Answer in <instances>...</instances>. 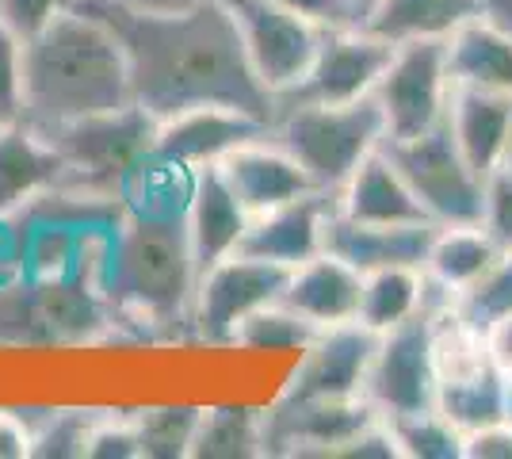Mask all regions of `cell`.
Here are the masks:
<instances>
[{"label":"cell","instance_id":"9a60e30c","mask_svg":"<svg viewBox=\"0 0 512 459\" xmlns=\"http://www.w3.org/2000/svg\"><path fill=\"white\" fill-rule=\"evenodd\" d=\"M333 207H337V196L306 192V196L291 199L283 207L253 215L237 253L283 264V268H299L302 261L318 257L325 249V222L333 215Z\"/></svg>","mask_w":512,"mask_h":459},{"label":"cell","instance_id":"f1b7e54d","mask_svg":"<svg viewBox=\"0 0 512 459\" xmlns=\"http://www.w3.org/2000/svg\"><path fill=\"white\" fill-rule=\"evenodd\" d=\"M199 417V406H150L130 421L138 429V448L146 459H184L192 456Z\"/></svg>","mask_w":512,"mask_h":459},{"label":"cell","instance_id":"1f68e13d","mask_svg":"<svg viewBox=\"0 0 512 459\" xmlns=\"http://www.w3.org/2000/svg\"><path fill=\"white\" fill-rule=\"evenodd\" d=\"M451 310L463 314L470 326L486 329L493 318L512 310V253H501L497 261L467 287L451 299Z\"/></svg>","mask_w":512,"mask_h":459},{"label":"cell","instance_id":"2e32d148","mask_svg":"<svg viewBox=\"0 0 512 459\" xmlns=\"http://www.w3.org/2000/svg\"><path fill=\"white\" fill-rule=\"evenodd\" d=\"M218 173L226 176V184L234 188V196L249 211V219L272 211V207H283L306 192H318L306 169L283 146H276L268 134L226 153L218 161Z\"/></svg>","mask_w":512,"mask_h":459},{"label":"cell","instance_id":"f35d334b","mask_svg":"<svg viewBox=\"0 0 512 459\" xmlns=\"http://www.w3.org/2000/svg\"><path fill=\"white\" fill-rule=\"evenodd\" d=\"M486 337V356H490V368L497 372V379L512 391V310L493 318L490 326L482 329Z\"/></svg>","mask_w":512,"mask_h":459},{"label":"cell","instance_id":"7c38bea8","mask_svg":"<svg viewBox=\"0 0 512 459\" xmlns=\"http://www.w3.org/2000/svg\"><path fill=\"white\" fill-rule=\"evenodd\" d=\"M379 414L367 398H318V402H276L268 425V456H341Z\"/></svg>","mask_w":512,"mask_h":459},{"label":"cell","instance_id":"52a82bcc","mask_svg":"<svg viewBox=\"0 0 512 459\" xmlns=\"http://www.w3.org/2000/svg\"><path fill=\"white\" fill-rule=\"evenodd\" d=\"M371 100L383 111L386 142L440 127L451 108L448 39H409L394 46L383 77L371 88Z\"/></svg>","mask_w":512,"mask_h":459},{"label":"cell","instance_id":"d4e9b609","mask_svg":"<svg viewBox=\"0 0 512 459\" xmlns=\"http://www.w3.org/2000/svg\"><path fill=\"white\" fill-rule=\"evenodd\" d=\"M478 16L482 0H375L363 27L398 46L409 39H451Z\"/></svg>","mask_w":512,"mask_h":459},{"label":"cell","instance_id":"3957f363","mask_svg":"<svg viewBox=\"0 0 512 459\" xmlns=\"http://www.w3.org/2000/svg\"><path fill=\"white\" fill-rule=\"evenodd\" d=\"M195 287L199 268L188 238V211L123 207L104 272L111 310L146 326H192Z\"/></svg>","mask_w":512,"mask_h":459},{"label":"cell","instance_id":"e0dca14e","mask_svg":"<svg viewBox=\"0 0 512 459\" xmlns=\"http://www.w3.org/2000/svg\"><path fill=\"white\" fill-rule=\"evenodd\" d=\"M360 291H363L360 268H352L348 261L321 249L318 257H310L299 268H291L279 303L291 306L310 326L329 329L360 318Z\"/></svg>","mask_w":512,"mask_h":459},{"label":"cell","instance_id":"7402d4cb","mask_svg":"<svg viewBox=\"0 0 512 459\" xmlns=\"http://www.w3.org/2000/svg\"><path fill=\"white\" fill-rule=\"evenodd\" d=\"M448 127L455 146L463 150L470 169L490 176L509 146L512 134V96L505 92H478V88H451Z\"/></svg>","mask_w":512,"mask_h":459},{"label":"cell","instance_id":"ee69618b","mask_svg":"<svg viewBox=\"0 0 512 459\" xmlns=\"http://www.w3.org/2000/svg\"><path fill=\"white\" fill-rule=\"evenodd\" d=\"M497 169H509L512 173V134H509V146H505V157H501V165Z\"/></svg>","mask_w":512,"mask_h":459},{"label":"cell","instance_id":"cb8c5ba5","mask_svg":"<svg viewBox=\"0 0 512 459\" xmlns=\"http://www.w3.org/2000/svg\"><path fill=\"white\" fill-rule=\"evenodd\" d=\"M451 88L512 96V39L486 16L463 23L448 39Z\"/></svg>","mask_w":512,"mask_h":459},{"label":"cell","instance_id":"4fadbf2b","mask_svg":"<svg viewBox=\"0 0 512 459\" xmlns=\"http://www.w3.org/2000/svg\"><path fill=\"white\" fill-rule=\"evenodd\" d=\"M379 333L363 322L318 329V337L302 349L299 368L287 379L279 402H318V398H360L363 375L375 356Z\"/></svg>","mask_w":512,"mask_h":459},{"label":"cell","instance_id":"277c9868","mask_svg":"<svg viewBox=\"0 0 512 459\" xmlns=\"http://www.w3.org/2000/svg\"><path fill=\"white\" fill-rule=\"evenodd\" d=\"M268 138L299 161L318 192L341 196L348 176L383 150L386 123L371 96L352 104H295L272 115Z\"/></svg>","mask_w":512,"mask_h":459},{"label":"cell","instance_id":"8992f818","mask_svg":"<svg viewBox=\"0 0 512 459\" xmlns=\"http://www.w3.org/2000/svg\"><path fill=\"white\" fill-rule=\"evenodd\" d=\"M383 153L394 161V169L406 176L409 192L417 196V203L425 207L436 226L482 222L486 176L470 169V161L451 138L448 119L417 138L383 142Z\"/></svg>","mask_w":512,"mask_h":459},{"label":"cell","instance_id":"4dcf8cb0","mask_svg":"<svg viewBox=\"0 0 512 459\" xmlns=\"http://www.w3.org/2000/svg\"><path fill=\"white\" fill-rule=\"evenodd\" d=\"M318 337V326H310L306 318H299L291 306L272 303L264 310L249 314L234 333V345L241 349H295L302 352L310 341Z\"/></svg>","mask_w":512,"mask_h":459},{"label":"cell","instance_id":"7a4b0ae2","mask_svg":"<svg viewBox=\"0 0 512 459\" xmlns=\"http://www.w3.org/2000/svg\"><path fill=\"white\" fill-rule=\"evenodd\" d=\"M130 104L127 54L100 16L73 4L23 43L20 119L27 127L46 131Z\"/></svg>","mask_w":512,"mask_h":459},{"label":"cell","instance_id":"ffe728a7","mask_svg":"<svg viewBox=\"0 0 512 459\" xmlns=\"http://www.w3.org/2000/svg\"><path fill=\"white\" fill-rule=\"evenodd\" d=\"M245 230H249V211L241 207V199L226 184V176L218 173V165L199 169L195 173L192 203H188V238H192L199 276L211 264L222 261V257L237 253Z\"/></svg>","mask_w":512,"mask_h":459},{"label":"cell","instance_id":"30bf717a","mask_svg":"<svg viewBox=\"0 0 512 459\" xmlns=\"http://www.w3.org/2000/svg\"><path fill=\"white\" fill-rule=\"evenodd\" d=\"M390 54H394V43L371 35L367 27L321 31L318 54L306 69V77L272 100V115L295 104H352V100L371 96Z\"/></svg>","mask_w":512,"mask_h":459},{"label":"cell","instance_id":"d590c367","mask_svg":"<svg viewBox=\"0 0 512 459\" xmlns=\"http://www.w3.org/2000/svg\"><path fill=\"white\" fill-rule=\"evenodd\" d=\"M138 429L134 421H115V417H100L92 437L85 444V459H138Z\"/></svg>","mask_w":512,"mask_h":459},{"label":"cell","instance_id":"603a6c76","mask_svg":"<svg viewBox=\"0 0 512 459\" xmlns=\"http://www.w3.org/2000/svg\"><path fill=\"white\" fill-rule=\"evenodd\" d=\"M436 303H448V295L425 276V268L417 264H390V268H375L363 272L360 291V318L367 329L386 333V329L402 326L409 318L425 314Z\"/></svg>","mask_w":512,"mask_h":459},{"label":"cell","instance_id":"9c48e42d","mask_svg":"<svg viewBox=\"0 0 512 459\" xmlns=\"http://www.w3.org/2000/svg\"><path fill=\"white\" fill-rule=\"evenodd\" d=\"M291 268L272 261H260L249 253H230L218 264H211L199 287H195V306H192V329L211 341V345H234L237 326L264 310V306L279 303L283 287H287Z\"/></svg>","mask_w":512,"mask_h":459},{"label":"cell","instance_id":"5bb4252c","mask_svg":"<svg viewBox=\"0 0 512 459\" xmlns=\"http://www.w3.org/2000/svg\"><path fill=\"white\" fill-rule=\"evenodd\" d=\"M272 131L268 119H256L249 111L237 108H195L184 115H172L165 123H157L153 150L169 157L184 169H207L218 165L226 153H234L245 142H256Z\"/></svg>","mask_w":512,"mask_h":459},{"label":"cell","instance_id":"5b68a950","mask_svg":"<svg viewBox=\"0 0 512 459\" xmlns=\"http://www.w3.org/2000/svg\"><path fill=\"white\" fill-rule=\"evenodd\" d=\"M65 161V188L119 196L130 169L153 150L157 119L138 104L39 131Z\"/></svg>","mask_w":512,"mask_h":459},{"label":"cell","instance_id":"44dd1931","mask_svg":"<svg viewBox=\"0 0 512 459\" xmlns=\"http://www.w3.org/2000/svg\"><path fill=\"white\" fill-rule=\"evenodd\" d=\"M337 211L352 222H375V226H413L432 222L428 211L409 192L406 176L394 169V161L383 150H375L363 161L337 196Z\"/></svg>","mask_w":512,"mask_h":459},{"label":"cell","instance_id":"74e56055","mask_svg":"<svg viewBox=\"0 0 512 459\" xmlns=\"http://www.w3.org/2000/svg\"><path fill=\"white\" fill-rule=\"evenodd\" d=\"M463 459H512V417L463 437Z\"/></svg>","mask_w":512,"mask_h":459},{"label":"cell","instance_id":"d6a6232c","mask_svg":"<svg viewBox=\"0 0 512 459\" xmlns=\"http://www.w3.org/2000/svg\"><path fill=\"white\" fill-rule=\"evenodd\" d=\"M96 414L85 410H54L46 414L39 425H31L35 444H31V456L35 459H73L85 456V444L96 429Z\"/></svg>","mask_w":512,"mask_h":459},{"label":"cell","instance_id":"60d3db41","mask_svg":"<svg viewBox=\"0 0 512 459\" xmlns=\"http://www.w3.org/2000/svg\"><path fill=\"white\" fill-rule=\"evenodd\" d=\"M482 16L512 39V0H482Z\"/></svg>","mask_w":512,"mask_h":459},{"label":"cell","instance_id":"6da1fadb","mask_svg":"<svg viewBox=\"0 0 512 459\" xmlns=\"http://www.w3.org/2000/svg\"><path fill=\"white\" fill-rule=\"evenodd\" d=\"M77 8L115 31L130 66V96L157 123L195 108H237L272 123V92L260 85L222 0L180 12H142L115 0H77Z\"/></svg>","mask_w":512,"mask_h":459},{"label":"cell","instance_id":"4316f807","mask_svg":"<svg viewBox=\"0 0 512 459\" xmlns=\"http://www.w3.org/2000/svg\"><path fill=\"white\" fill-rule=\"evenodd\" d=\"M195 459H249L268 456V425L249 406H211L199 417L192 444Z\"/></svg>","mask_w":512,"mask_h":459},{"label":"cell","instance_id":"e575fe53","mask_svg":"<svg viewBox=\"0 0 512 459\" xmlns=\"http://www.w3.org/2000/svg\"><path fill=\"white\" fill-rule=\"evenodd\" d=\"M77 0H0V20L4 27L27 43V39H35L43 27L58 20L62 12H69Z\"/></svg>","mask_w":512,"mask_h":459},{"label":"cell","instance_id":"7bdbcfd3","mask_svg":"<svg viewBox=\"0 0 512 459\" xmlns=\"http://www.w3.org/2000/svg\"><path fill=\"white\" fill-rule=\"evenodd\" d=\"M356 4V12H360V20H367V12L375 8V0H352Z\"/></svg>","mask_w":512,"mask_h":459},{"label":"cell","instance_id":"836d02e7","mask_svg":"<svg viewBox=\"0 0 512 459\" xmlns=\"http://www.w3.org/2000/svg\"><path fill=\"white\" fill-rule=\"evenodd\" d=\"M482 230L497 241L501 253H512V173L509 169H493L486 176V192H482Z\"/></svg>","mask_w":512,"mask_h":459},{"label":"cell","instance_id":"f546056e","mask_svg":"<svg viewBox=\"0 0 512 459\" xmlns=\"http://www.w3.org/2000/svg\"><path fill=\"white\" fill-rule=\"evenodd\" d=\"M394 433L398 456L402 459H463V433H455L444 417L432 410L417 414L383 417Z\"/></svg>","mask_w":512,"mask_h":459},{"label":"cell","instance_id":"83f0119b","mask_svg":"<svg viewBox=\"0 0 512 459\" xmlns=\"http://www.w3.org/2000/svg\"><path fill=\"white\" fill-rule=\"evenodd\" d=\"M436 414L448 421L455 433H474L493 421L509 417V387L497 379L493 368L474 372L467 379L436 383Z\"/></svg>","mask_w":512,"mask_h":459},{"label":"cell","instance_id":"484cf974","mask_svg":"<svg viewBox=\"0 0 512 459\" xmlns=\"http://www.w3.org/2000/svg\"><path fill=\"white\" fill-rule=\"evenodd\" d=\"M501 257L497 241L482 230V222H463V226H436V238L428 245L425 276L440 287L448 299L467 291L493 261Z\"/></svg>","mask_w":512,"mask_h":459},{"label":"cell","instance_id":"ac0fdd59","mask_svg":"<svg viewBox=\"0 0 512 459\" xmlns=\"http://www.w3.org/2000/svg\"><path fill=\"white\" fill-rule=\"evenodd\" d=\"M436 238V222H413V226H375V222H352L333 207L325 222V253L341 257L360 272L390 268V264H417L425 268L428 245Z\"/></svg>","mask_w":512,"mask_h":459},{"label":"cell","instance_id":"b9f144b4","mask_svg":"<svg viewBox=\"0 0 512 459\" xmlns=\"http://www.w3.org/2000/svg\"><path fill=\"white\" fill-rule=\"evenodd\" d=\"M115 4L142 8V12H180V8H192V4H203V0H115Z\"/></svg>","mask_w":512,"mask_h":459},{"label":"cell","instance_id":"8fae6325","mask_svg":"<svg viewBox=\"0 0 512 459\" xmlns=\"http://www.w3.org/2000/svg\"><path fill=\"white\" fill-rule=\"evenodd\" d=\"M237 20L245 54L272 100L306 77L321 43V31L276 0H222Z\"/></svg>","mask_w":512,"mask_h":459},{"label":"cell","instance_id":"ba28073f","mask_svg":"<svg viewBox=\"0 0 512 459\" xmlns=\"http://www.w3.org/2000/svg\"><path fill=\"white\" fill-rule=\"evenodd\" d=\"M436 306L402 326L379 333L375 356L363 375V398L375 406L379 417H402L436 406V372H432V314H436Z\"/></svg>","mask_w":512,"mask_h":459},{"label":"cell","instance_id":"d6986e66","mask_svg":"<svg viewBox=\"0 0 512 459\" xmlns=\"http://www.w3.org/2000/svg\"><path fill=\"white\" fill-rule=\"evenodd\" d=\"M65 184V161L27 123H0V219L20 215L27 203Z\"/></svg>","mask_w":512,"mask_h":459},{"label":"cell","instance_id":"8d00e7d4","mask_svg":"<svg viewBox=\"0 0 512 459\" xmlns=\"http://www.w3.org/2000/svg\"><path fill=\"white\" fill-rule=\"evenodd\" d=\"M287 12L314 23L318 31H341V27H363L360 12L352 0H276Z\"/></svg>","mask_w":512,"mask_h":459},{"label":"cell","instance_id":"ab89813d","mask_svg":"<svg viewBox=\"0 0 512 459\" xmlns=\"http://www.w3.org/2000/svg\"><path fill=\"white\" fill-rule=\"evenodd\" d=\"M31 421H23V414L0 410V459H31Z\"/></svg>","mask_w":512,"mask_h":459}]
</instances>
